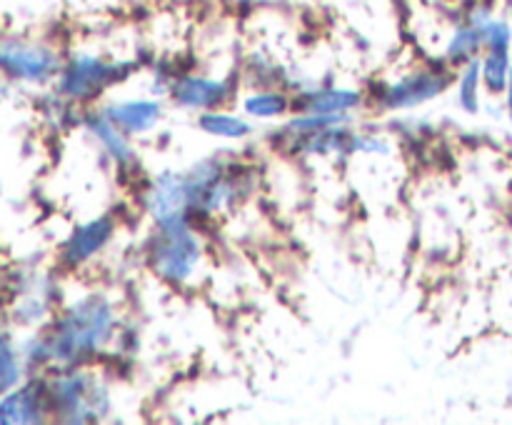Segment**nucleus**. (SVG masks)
<instances>
[{
  "label": "nucleus",
  "mask_w": 512,
  "mask_h": 425,
  "mask_svg": "<svg viewBox=\"0 0 512 425\" xmlns=\"http://www.w3.org/2000/svg\"><path fill=\"white\" fill-rule=\"evenodd\" d=\"M20 378V368L18 360H15L13 348H10L8 338L0 333V393L8 388H13Z\"/></svg>",
  "instance_id": "6ab92c4d"
},
{
  "label": "nucleus",
  "mask_w": 512,
  "mask_h": 425,
  "mask_svg": "<svg viewBox=\"0 0 512 425\" xmlns=\"http://www.w3.org/2000/svg\"><path fill=\"white\" fill-rule=\"evenodd\" d=\"M120 65L110 63L103 55L80 53L65 65L60 78V93L73 100H90L103 93L110 83L120 78Z\"/></svg>",
  "instance_id": "39448f33"
},
{
  "label": "nucleus",
  "mask_w": 512,
  "mask_h": 425,
  "mask_svg": "<svg viewBox=\"0 0 512 425\" xmlns=\"http://www.w3.org/2000/svg\"><path fill=\"white\" fill-rule=\"evenodd\" d=\"M0 68L23 80H45L60 70V58L50 48L20 40L0 43Z\"/></svg>",
  "instance_id": "423d86ee"
},
{
  "label": "nucleus",
  "mask_w": 512,
  "mask_h": 425,
  "mask_svg": "<svg viewBox=\"0 0 512 425\" xmlns=\"http://www.w3.org/2000/svg\"><path fill=\"white\" fill-rule=\"evenodd\" d=\"M113 235H115L113 215H100V218L80 225V228L70 235L68 243H65L63 248L65 263L68 265L88 263L93 255H98L100 250L113 240Z\"/></svg>",
  "instance_id": "1a4fd4ad"
},
{
  "label": "nucleus",
  "mask_w": 512,
  "mask_h": 425,
  "mask_svg": "<svg viewBox=\"0 0 512 425\" xmlns=\"http://www.w3.org/2000/svg\"><path fill=\"white\" fill-rule=\"evenodd\" d=\"M505 95H508V113L512 120V70H510V78H508V88H505Z\"/></svg>",
  "instance_id": "aec40b11"
},
{
  "label": "nucleus",
  "mask_w": 512,
  "mask_h": 425,
  "mask_svg": "<svg viewBox=\"0 0 512 425\" xmlns=\"http://www.w3.org/2000/svg\"><path fill=\"white\" fill-rule=\"evenodd\" d=\"M480 70H483V85L493 95L505 93L510 78V48L503 45H488L485 55L480 58Z\"/></svg>",
  "instance_id": "f3484780"
},
{
  "label": "nucleus",
  "mask_w": 512,
  "mask_h": 425,
  "mask_svg": "<svg viewBox=\"0 0 512 425\" xmlns=\"http://www.w3.org/2000/svg\"><path fill=\"white\" fill-rule=\"evenodd\" d=\"M448 83L450 78L445 73H440V70H428V68L413 70V73L403 75V78L395 80L393 85L385 88L383 105L388 110L418 108V105L443 95V90L448 88Z\"/></svg>",
  "instance_id": "0eeeda50"
},
{
  "label": "nucleus",
  "mask_w": 512,
  "mask_h": 425,
  "mask_svg": "<svg viewBox=\"0 0 512 425\" xmlns=\"http://www.w3.org/2000/svg\"><path fill=\"white\" fill-rule=\"evenodd\" d=\"M48 403L50 410L68 423H95L110 413L113 395L90 370H65L50 385Z\"/></svg>",
  "instance_id": "7ed1b4c3"
},
{
  "label": "nucleus",
  "mask_w": 512,
  "mask_h": 425,
  "mask_svg": "<svg viewBox=\"0 0 512 425\" xmlns=\"http://www.w3.org/2000/svg\"><path fill=\"white\" fill-rule=\"evenodd\" d=\"M125 135H143L153 130L163 118V105L158 100H120L103 110Z\"/></svg>",
  "instance_id": "9d476101"
},
{
  "label": "nucleus",
  "mask_w": 512,
  "mask_h": 425,
  "mask_svg": "<svg viewBox=\"0 0 512 425\" xmlns=\"http://www.w3.org/2000/svg\"><path fill=\"white\" fill-rule=\"evenodd\" d=\"M480 85H483L480 58H473L463 65L458 78V105L465 113L473 115L480 110Z\"/></svg>",
  "instance_id": "a211bd4d"
},
{
  "label": "nucleus",
  "mask_w": 512,
  "mask_h": 425,
  "mask_svg": "<svg viewBox=\"0 0 512 425\" xmlns=\"http://www.w3.org/2000/svg\"><path fill=\"white\" fill-rule=\"evenodd\" d=\"M510 10H512V0H510Z\"/></svg>",
  "instance_id": "412c9836"
},
{
  "label": "nucleus",
  "mask_w": 512,
  "mask_h": 425,
  "mask_svg": "<svg viewBox=\"0 0 512 425\" xmlns=\"http://www.w3.org/2000/svg\"><path fill=\"white\" fill-rule=\"evenodd\" d=\"M493 18H488L485 13H473L465 23L458 25L453 35H450V43L445 48V58L450 63L465 65L468 60L478 58V53L483 50L485 43V25Z\"/></svg>",
  "instance_id": "9b49d317"
},
{
  "label": "nucleus",
  "mask_w": 512,
  "mask_h": 425,
  "mask_svg": "<svg viewBox=\"0 0 512 425\" xmlns=\"http://www.w3.org/2000/svg\"><path fill=\"white\" fill-rule=\"evenodd\" d=\"M198 128L203 130L205 135H213V138L223 140H243L253 133V125H250L248 118L225 113V110L220 108L203 110V113L198 115Z\"/></svg>",
  "instance_id": "2eb2a0df"
},
{
  "label": "nucleus",
  "mask_w": 512,
  "mask_h": 425,
  "mask_svg": "<svg viewBox=\"0 0 512 425\" xmlns=\"http://www.w3.org/2000/svg\"><path fill=\"white\" fill-rule=\"evenodd\" d=\"M88 128L95 138L100 140V145L105 148V153L115 160L118 165H128L135 160V150L130 145V135H125L108 115L100 110V113H93L88 120Z\"/></svg>",
  "instance_id": "4468645a"
},
{
  "label": "nucleus",
  "mask_w": 512,
  "mask_h": 425,
  "mask_svg": "<svg viewBox=\"0 0 512 425\" xmlns=\"http://www.w3.org/2000/svg\"><path fill=\"white\" fill-rule=\"evenodd\" d=\"M45 403L48 393H43L38 385L13 390L0 403V423H40L45 418Z\"/></svg>",
  "instance_id": "ddd939ff"
},
{
  "label": "nucleus",
  "mask_w": 512,
  "mask_h": 425,
  "mask_svg": "<svg viewBox=\"0 0 512 425\" xmlns=\"http://www.w3.org/2000/svg\"><path fill=\"white\" fill-rule=\"evenodd\" d=\"M363 103V93L355 88H320L310 90L303 98H295V108L303 113H325V115H348Z\"/></svg>",
  "instance_id": "f8f14e48"
},
{
  "label": "nucleus",
  "mask_w": 512,
  "mask_h": 425,
  "mask_svg": "<svg viewBox=\"0 0 512 425\" xmlns=\"http://www.w3.org/2000/svg\"><path fill=\"white\" fill-rule=\"evenodd\" d=\"M295 108V100L283 90H255L243 100V110L250 118L273 120L283 118Z\"/></svg>",
  "instance_id": "dca6fc26"
},
{
  "label": "nucleus",
  "mask_w": 512,
  "mask_h": 425,
  "mask_svg": "<svg viewBox=\"0 0 512 425\" xmlns=\"http://www.w3.org/2000/svg\"><path fill=\"white\" fill-rule=\"evenodd\" d=\"M148 263L153 273L170 285H188L198 278L205 263V245L190 225V218L155 223L148 243Z\"/></svg>",
  "instance_id": "f03ea898"
},
{
  "label": "nucleus",
  "mask_w": 512,
  "mask_h": 425,
  "mask_svg": "<svg viewBox=\"0 0 512 425\" xmlns=\"http://www.w3.org/2000/svg\"><path fill=\"white\" fill-rule=\"evenodd\" d=\"M170 98L180 108L203 113V110L220 108L230 98V85L225 80L208 78V75H180L170 83Z\"/></svg>",
  "instance_id": "6e6552de"
},
{
  "label": "nucleus",
  "mask_w": 512,
  "mask_h": 425,
  "mask_svg": "<svg viewBox=\"0 0 512 425\" xmlns=\"http://www.w3.org/2000/svg\"><path fill=\"white\" fill-rule=\"evenodd\" d=\"M115 330H118V310L113 300L90 293L55 323L53 333L43 340V355L63 365L83 363L110 345Z\"/></svg>",
  "instance_id": "f257e3e1"
},
{
  "label": "nucleus",
  "mask_w": 512,
  "mask_h": 425,
  "mask_svg": "<svg viewBox=\"0 0 512 425\" xmlns=\"http://www.w3.org/2000/svg\"><path fill=\"white\" fill-rule=\"evenodd\" d=\"M145 213L155 223L190 218L193 215V183L188 170H165L158 173L143 193Z\"/></svg>",
  "instance_id": "20e7f679"
}]
</instances>
